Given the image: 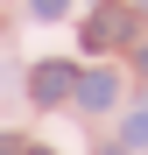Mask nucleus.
<instances>
[{
	"label": "nucleus",
	"instance_id": "2",
	"mask_svg": "<svg viewBox=\"0 0 148 155\" xmlns=\"http://www.w3.org/2000/svg\"><path fill=\"white\" fill-rule=\"evenodd\" d=\"M113 42H134V14L127 7H99L92 28H85V49H113Z\"/></svg>",
	"mask_w": 148,
	"mask_h": 155
},
{
	"label": "nucleus",
	"instance_id": "7",
	"mask_svg": "<svg viewBox=\"0 0 148 155\" xmlns=\"http://www.w3.org/2000/svg\"><path fill=\"white\" fill-rule=\"evenodd\" d=\"M21 155H57V148H21Z\"/></svg>",
	"mask_w": 148,
	"mask_h": 155
},
{
	"label": "nucleus",
	"instance_id": "5",
	"mask_svg": "<svg viewBox=\"0 0 148 155\" xmlns=\"http://www.w3.org/2000/svg\"><path fill=\"white\" fill-rule=\"evenodd\" d=\"M28 7H35V14H42V21H57V14H64V7H71V0H28Z\"/></svg>",
	"mask_w": 148,
	"mask_h": 155
},
{
	"label": "nucleus",
	"instance_id": "4",
	"mask_svg": "<svg viewBox=\"0 0 148 155\" xmlns=\"http://www.w3.org/2000/svg\"><path fill=\"white\" fill-rule=\"evenodd\" d=\"M120 141H127V148H148V106H134V113H127V127H120Z\"/></svg>",
	"mask_w": 148,
	"mask_h": 155
},
{
	"label": "nucleus",
	"instance_id": "8",
	"mask_svg": "<svg viewBox=\"0 0 148 155\" xmlns=\"http://www.w3.org/2000/svg\"><path fill=\"white\" fill-rule=\"evenodd\" d=\"M141 71H148V42H141Z\"/></svg>",
	"mask_w": 148,
	"mask_h": 155
},
{
	"label": "nucleus",
	"instance_id": "6",
	"mask_svg": "<svg viewBox=\"0 0 148 155\" xmlns=\"http://www.w3.org/2000/svg\"><path fill=\"white\" fill-rule=\"evenodd\" d=\"M0 155H21V141H14V134H0Z\"/></svg>",
	"mask_w": 148,
	"mask_h": 155
},
{
	"label": "nucleus",
	"instance_id": "3",
	"mask_svg": "<svg viewBox=\"0 0 148 155\" xmlns=\"http://www.w3.org/2000/svg\"><path fill=\"white\" fill-rule=\"evenodd\" d=\"M71 99H78L85 113H106V106H120V78H113V71H85Z\"/></svg>",
	"mask_w": 148,
	"mask_h": 155
},
{
	"label": "nucleus",
	"instance_id": "1",
	"mask_svg": "<svg viewBox=\"0 0 148 155\" xmlns=\"http://www.w3.org/2000/svg\"><path fill=\"white\" fill-rule=\"evenodd\" d=\"M71 92H78V71H71V64L49 57V64L28 71V99H35V106H57V99H71Z\"/></svg>",
	"mask_w": 148,
	"mask_h": 155
},
{
	"label": "nucleus",
	"instance_id": "9",
	"mask_svg": "<svg viewBox=\"0 0 148 155\" xmlns=\"http://www.w3.org/2000/svg\"><path fill=\"white\" fill-rule=\"evenodd\" d=\"M99 155H120V148H99Z\"/></svg>",
	"mask_w": 148,
	"mask_h": 155
}]
</instances>
